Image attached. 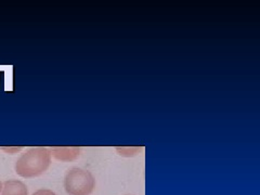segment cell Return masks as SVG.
Instances as JSON below:
<instances>
[{
	"label": "cell",
	"mask_w": 260,
	"mask_h": 195,
	"mask_svg": "<svg viewBox=\"0 0 260 195\" xmlns=\"http://www.w3.org/2000/svg\"><path fill=\"white\" fill-rule=\"evenodd\" d=\"M0 195H28L26 184L20 180H7L3 183Z\"/></svg>",
	"instance_id": "obj_4"
},
{
	"label": "cell",
	"mask_w": 260,
	"mask_h": 195,
	"mask_svg": "<svg viewBox=\"0 0 260 195\" xmlns=\"http://www.w3.org/2000/svg\"><path fill=\"white\" fill-rule=\"evenodd\" d=\"M3 151H5L6 153H9V154H15L20 151L23 150L22 146H9V148H2Z\"/></svg>",
	"instance_id": "obj_6"
},
{
	"label": "cell",
	"mask_w": 260,
	"mask_h": 195,
	"mask_svg": "<svg viewBox=\"0 0 260 195\" xmlns=\"http://www.w3.org/2000/svg\"><path fill=\"white\" fill-rule=\"evenodd\" d=\"M2 190H3V182L0 180V193H2Z\"/></svg>",
	"instance_id": "obj_8"
},
{
	"label": "cell",
	"mask_w": 260,
	"mask_h": 195,
	"mask_svg": "<svg viewBox=\"0 0 260 195\" xmlns=\"http://www.w3.org/2000/svg\"><path fill=\"white\" fill-rule=\"evenodd\" d=\"M31 195H56V194L49 189H39L36 192L32 193Z\"/></svg>",
	"instance_id": "obj_7"
},
{
	"label": "cell",
	"mask_w": 260,
	"mask_h": 195,
	"mask_svg": "<svg viewBox=\"0 0 260 195\" xmlns=\"http://www.w3.org/2000/svg\"><path fill=\"white\" fill-rule=\"evenodd\" d=\"M51 153L49 148L36 146L30 148L15 161V173L22 178H35L45 174L51 164Z\"/></svg>",
	"instance_id": "obj_1"
},
{
	"label": "cell",
	"mask_w": 260,
	"mask_h": 195,
	"mask_svg": "<svg viewBox=\"0 0 260 195\" xmlns=\"http://www.w3.org/2000/svg\"><path fill=\"white\" fill-rule=\"evenodd\" d=\"M140 150L141 148H139V146H121V148H116L119 155L124 157L136 156L140 152Z\"/></svg>",
	"instance_id": "obj_5"
},
{
	"label": "cell",
	"mask_w": 260,
	"mask_h": 195,
	"mask_svg": "<svg viewBox=\"0 0 260 195\" xmlns=\"http://www.w3.org/2000/svg\"><path fill=\"white\" fill-rule=\"evenodd\" d=\"M95 188V179L89 170L74 167L64 177V189L69 195H90Z\"/></svg>",
	"instance_id": "obj_2"
},
{
	"label": "cell",
	"mask_w": 260,
	"mask_h": 195,
	"mask_svg": "<svg viewBox=\"0 0 260 195\" xmlns=\"http://www.w3.org/2000/svg\"><path fill=\"white\" fill-rule=\"evenodd\" d=\"M51 157L60 161H73L79 157L80 148L78 146H52L49 148Z\"/></svg>",
	"instance_id": "obj_3"
}]
</instances>
